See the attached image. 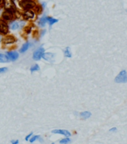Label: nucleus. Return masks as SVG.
<instances>
[{
	"label": "nucleus",
	"instance_id": "11",
	"mask_svg": "<svg viewBox=\"0 0 127 144\" xmlns=\"http://www.w3.org/2000/svg\"><path fill=\"white\" fill-rule=\"evenodd\" d=\"M30 46H31V44H30L29 42H26V43H25V44H23V45L22 46V47L20 48V53H23L26 52V51L29 50V48Z\"/></svg>",
	"mask_w": 127,
	"mask_h": 144
},
{
	"label": "nucleus",
	"instance_id": "17",
	"mask_svg": "<svg viewBox=\"0 0 127 144\" xmlns=\"http://www.w3.org/2000/svg\"><path fill=\"white\" fill-rule=\"evenodd\" d=\"M64 56L66 57H69V58H70L72 56V53L70 52V47H67V48L65 49V50H64Z\"/></svg>",
	"mask_w": 127,
	"mask_h": 144
},
{
	"label": "nucleus",
	"instance_id": "27",
	"mask_svg": "<svg viewBox=\"0 0 127 144\" xmlns=\"http://www.w3.org/2000/svg\"><path fill=\"white\" fill-rule=\"evenodd\" d=\"M18 143H19L18 140H12L11 141V143H13V144H17Z\"/></svg>",
	"mask_w": 127,
	"mask_h": 144
},
{
	"label": "nucleus",
	"instance_id": "13",
	"mask_svg": "<svg viewBox=\"0 0 127 144\" xmlns=\"http://www.w3.org/2000/svg\"><path fill=\"white\" fill-rule=\"evenodd\" d=\"M46 22H47V17L46 15H44L40 19V20L38 21V24H39L40 26L43 27V26H45Z\"/></svg>",
	"mask_w": 127,
	"mask_h": 144
},
{
	"label": "nucleus",
	"instance_id": "4",
	"mask_svg": "<svg viewBox=\"0 0 127 144\" xmlns=\"http://www.w3.org/2000/svg\"><path fill=\"white\" fill-rule=\"evenodd\" d=\"M9 27L7 23L3 20H0V32L3 35H6L8 32Z\"/></svg>",
	"mask_w": 127,
	"mask_h": 144
},
{
	"label": "nucleus",
	"instance_id": "22",
	"mask_svg": "<svg viewBox=\"0 0 127 144\" xmlns=\"http://www.w3.org/2000/svg\"><path fill=\"white\" fill-rule=\"evenodd\" d=\"M32 134H33L32 133H30L29 134L27 135V136H26V137H25V140H27V141L29 140V139H30V138L31 137V136H32Z\"/></svg>",
	"mask_w": 127,
	"mask_h": 144
},
{
	"label": "nucleus",
	"instance_id": "20",
	"mask_svg": "<svg viewBox=\"0 0 127 144\" xmlns=\"http://www.w3.org/2000/svg\"><path fill=\"white\" fill-rule=\"evenodd\" d=\"M71 140L70 138H68V137H67V138H64V139H62L60 140V143H70Z\"/></svg>",
	"mask_w": 127,
	"mask_h": 144
},
{
	"label": "nucleus",
	"instance_id": "19",
	"mask_svg": "<svg viewBox=\"0 0 127 144\" xmlns=\"http://www.w3.org/2000/svg\"><path fill=\"white\" fill-rule=\"evenodd\" d=\"M41 138V136L40 135H35V136H31V137L29 139V140H30V142L31 143H34L35 141H36L37 140H39Z\"/></svg>",
	"mask_w": 127,
	"mask_h": 144
},
{
	"label": "nucleus",
	"instance_id": "5",
	"mask_svg": "<svg viewBox=\"0 0 127 144\" xmlns=\"http://www.w3.org/2000/svg\"><path fill=\"white\" fill-rule=\"evenodd\" d=\"M35 16V12L31 9L25 10V11L23 12V18L25 19V20H32V19H34Z\"/></svg>",
	"mask_w": 127,
	"mask_h": 144
},
{
	"label": "nucleus",
	"instance_id": "15",
	"mask_svg": "<svg viewBox=\"0 0 127 144\" xmlns=\"http://www.w3.org/2000/svg\"><path fill=\"white\" fill-rule=\"evenodd\" d=\"M47 21L49 22V24L50 26H52L53 24L56 23L58 22V20L57 19H55L53 17H47Z\"/></svg>",
	"mask_w": 127,
	"mask_h": 144
},
{
	"label": "nucleus",
	"instance_id": "14",
	"mask_svg": "<svg viewBox=\"0 0 127 144\" xmlns=\"http://www.w3.org/2000/svg\"><path fill=\"white\" fill-rule=\"evenodd\" d=\"M91 113L90 112H88V111L81 112V113H80L81 118L83 119H88L89 117H91Z\"/></svg>",
	"mask_w": 127,
	"mask_h": 144
},
{
	"label": "nucleus",
	"instance_id": "10",
	"mask_svg": "<svg viewBox=\"0 0 127 144\" xmlns=\"http://www.w3.org/2000/svg\"><path fill=\"white\" fill-rule=\"evenodd\" d=\"M16 41V39L14 38V37L11 36V35H9V36H7V37H5L4 39H3V42L5 44H12L14 43V41Z\"/></svg>",
	"mask_w": 127,
	"mask_h": 144
},
{
	"label": "nucleus",
	"instance_id": "6",
	"mask_svg": "<svg viewBox=\"0 0 127 144\" xmlns=\"http://www.w3.org/2000/svg\"><path fill=\"white\" fill-rule=\"evenodd\" d=\"M6 56L8 58L9 60L11 61H16L19 58V53L16 51H10L6 53Z\"/></svg>",
	"mask_w": 127,
	"mask_h": 144
},
{
	"label": "nucleus",
	"instance_id": "16",
	"mask_svg": "<svg viewBox=\"0 0 127 144\" xmlns=\"http://www.w3.org/2000/svg\"><path fill=\"white\" fill-rule=\"evenodd\" d=\"M8 60H9V59H8V58L7 57L6 55L0 53V62L5 63V62H8Z\"/></svg>",
	"mask_w": 127,
	"mask_h": 144
},
{
	"label": "nucleus",
	"instance_id": "3",
	"mask_svg": "<svg viewBox=\"0 0 127 144\" xmlns=\"http://www.w3.org/2000/svg\"><path fill=\"white\" fill-rule=\"evenodd\" d=\"M44 51H45V50H44V48L43 47H41L37 50H36L34 52V53H33V59L36 60V61L40 60L42 58V56H43Z\"/></svg>",
	"mask_w": 127,
	"mask_h": 144
},
{
	"label": "nucleus",
	"instance_id": "1",
	"mask_svg": "<svg viewBox=\"0 0 127 144\" xmlns=\"http://www.w3.org/2000/svg\"><path fill=\"white\" fill-rule=\"evenodd\" d=\"M19 4L22 8L24 10H29V9H33L35 8L37 6L35 2L33 0H21L19 2Z\"/></svg>",
	"mask_w": 127,
	"mask_h": 144
},
{
	"label": "nucleus",
	"instance_id": "7",
	"mask_svg": "<svg viewBox=\"0 0 127 144\" xmlns=\"http://www.w3.org/2000/svg\"><path fill=\"white\" fill-rule=\"evenodd\" d=\"M53 134H62L65 137H70L71 134L69 131L67 130H63V129H56L52 131Z\"/></svg>",
	"mask_w": 127,
	"mask_h": 144
},
{
	"label": "nucleus",
	"instance_id": "24",
	"mask_svg": "<svg viewBox=\"0 0 127 144\" xmlns=\"http://www.w3.org/2000/svg\"><path fill=\"white\" fill-rule=\"evenodd\" d=\"M46 2H43L42 3V5H41L42 9H44V8H46Z\"/></svg>",
	"mask_w": 127,
	"mask_h": 144
},
{
	"label": "nucleus",
	"instance_id": "25",
	"mask_svg": "<svg viewBox=\"0 0 127 144\" xmlns=\"http://www.w3.org/2000/svg\"><path fill=\"white\" fill-rule=\"evenodd\" d=\"M4 4H5V0H0V7L2 6Z\"/></svg>",
	"mask_w": 127,
	"mask_h": 144
},
{
	"label": "nucleus",
	"instance_id": "2",
	"mask_svg": "<svg viewBox=\"0 0 127 144\" xmlns=\"http://www.w3.org/2000/svg\"><path fill=\"white\" fill-rule=\"evenodd\" d=\"M114 82L117 83H127V72L125 70L121 71L119 74L115 77Z\"/></svg>",
	"mask_w": 127,
	"mask_h": 144
},
{
	"label": "nucleus",
	"instance_id": "26",
	"mask_svg": "<svg viewBox=\"0 0 127 144\" xmlns=\"http://www.w3.org/2000/svg\"><path fill=\"white\" fill-rule=\"evenodd\" d=\"M46 31L45 29H43V31L41 32V36H43L44 35H45V33H46Z\"/></svg>",
	"mask_w": 127,
	"mask_h": 144
},
{
	"label": "nucleus",
	"instance_id": "12",
	"mask_svg": "<svg viewBox=\"0 0 127 144\" xmlns=\"http://www.w3.org/2000/svg\"><path fill=\"white\" fill-rule=\"evenodd\" d=\"M10 28L12 30H16L20 28V22L12 21L10 24Z\"/></svg>",
	"mask_w": 127,
	"mask_h": 144
},
{
	"label": "nucleus",
	"instance_id": "9",
	"mask_svg": "<svg viewBox=\"0 0 127 144\" xmlns=\"http://www.w3.org/2000/svg\"><path fill=\"white\" fill-rule=\"evenodd\" d=\"M54 57H55V54L52 53H43L42 56V58L48 61V62H53Z\"/></svg>",
	"mask_w": 127,
	"mask_h": 144
},
{
	"label": "nucleus",
	"instance_id": "8",
	"mask_svg": "<svg viewBox=\"0 0 127 144\" xmlns=\"http://www.w3.org/2000/svg\"><path fill=\"white\" fill-rule=\"evenodd\" d=\"M2 20L5 21H9V20H11L13 19L14 15L12 13L8 11H4L2 13Z\"/></svg>",
	"mask_w": 127,
	"mask_h": 144
},
{
	"label": "nucleus",
	"instance_id": "21",
	"mask_svg": "<svg viewBox=\"0 0 127 144\" xmlns=\"http://www.w3.org/2000/svg\"><path fill=\"white\" fill-rule=\"evenodd\" d=\"M8 71L7 68H0V74H3Z\"/></svg>",
	"mask_w": 127,
	"mask_h": 144
},
{
	"label": "nucleus",
	"instance_id": "23",
	"mask_svg": "<svg viewBox=\"0 0 127 144\" xmlns=\"http://www.w3.org/2000/svg\"><path fill=\"white\" fill-rule=\"evenodd\" d=\"M109 131L110 132H116L117 131V128H116V127H113V128H112L109 130Z\"/></svg>",
	"mask_w": 127,
	"mask_h": 144
},
{
	"label": "nucleus",
	"instance_id": "18",
	"mask_svg": "<svg viewBox=\"0 0 127 144\" xmlns=\"http://www.w3.org/2000/svg\"><path fill=\"white\" fill-rule=\"evenodd\" d=\"M40 70V67L38 65H34L33 66H31V68H30V71L31 72H34V71H39Z\"/></svg>",
	"mask_w": 127,
	"mask_h": 144
}]
</instances>
